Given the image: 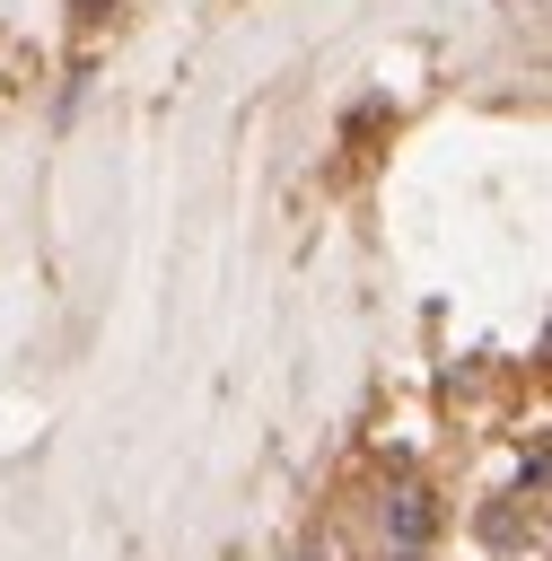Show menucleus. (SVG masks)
Segmentation results:
<instances>
[{
  "instance_id": "f257e3e1",
  "label": "nucleus",
  "mask_w": 552,
  "mask_h": 561,
  "mask_svg": "<svg viewBox=\"0 0 552 561\" xmlns=\"http://www.w3.org/2000/svg\"><path fill=\"white\" fill-rule=\"evenodd\" d=\"M429 535V500L421 491H394V543H421Z\"/></svg>"
}]
</instances>
